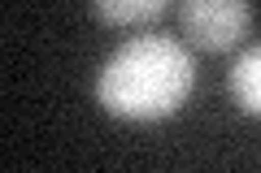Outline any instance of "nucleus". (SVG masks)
<instances>
[{"label": "nucleus", "instance_id": "obj_2", "mask_svg": "<svg viewBox=\"0 0 261 173\" xmlns=\"http://www.w3.org/2000/svg\"><path fill=\"white\" fill-rule=\"evenodd\" d=\"M252 26L248 0H183V30L200 52H226Z\"/></svg>", "mask_w": 261, "mask_h": 173}, {"label": "nucleus", "instance_id": "obj_3", "mask_svg": "<svg viewBox=\"0 0 261 173\" xmlns=\"http://www.w3.org/2000/svg\"><path fill=\"white\" fill-rule=\"evenodd\" d=\"M231 100L244 113L261 117V44L244 48L240 61L231 65Z\"/></svg>", "mask_w": 261, "mask_h": 173}, {"label": "nucleus", "instance_id": "obj_1", "mask_svg": "<svg viewBox=\"0 0 261 173\" xmlns=\"http://www.w3.org/2000/svg\"><path fill=\"white\" fill-rule=\"evenodd\" d=\"M196 87V61L170 35H135L105 61L96 104L122 121L170 117Z\"/></svg>", "mask_w": 261, "mask_h": 173}, {"label": "nucleus", "instance_id": "obj_4", "mask_svg": "<svg viewBox=\"0 0 261 173\" xmlns=\"http://www.w3.org/2000/svg\"><path fill=\"white\" fill-rule=\"evenodd\" d=\"M92 9L109 26H144L170 9V0H92Z\"/></svg>", "mask_w": 261, "mask_h": 173}]
</instances>
